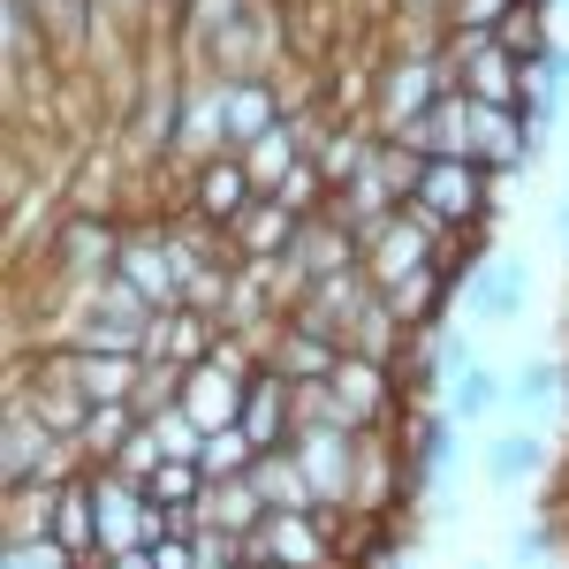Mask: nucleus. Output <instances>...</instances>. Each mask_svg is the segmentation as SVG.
Returning a JSON list of instances; mask_svg holds the SVG:
<instances>
[{"label":"nucleus","instance_id":"f257e3e1","mask_svg":"<svg viewBox=\"0 0 569 569\" xmlns=\"http://www.w3.org/2000/svg\"><path fill=\"white\" fill-rule=\"evenodd\" d=\"M493 168H479L471 152H426L418 160V190H410V206H426L440 228H479L486 206H493Z\"/></svg>","mask_w":569,"mask_h":569},{"label":"nucleus","instance_id":"f03ea898","mask_svg":"<svg viewBox=\"0 0 569 569\" xmlns=\"http://www.w3.org/2000/svg\"><path fill=\"white\" fill-rule=\"evenodd\" d=\"M198 122H213V152H251L281 122V99H273L266 77H220L213 99L198 107Z\"/></svg>","mask_w":569,"mask_h":569},{"label":"nucleus","instance_id":"7ed1b4c3","mask_svg":"<svg viewBox=\"0 0 569 569\" xmlns=\"http://www.w3.org/2000/svg\"><path fill=\"white\" fill-rule=\"evenodd\" d=\"M327 531H335V509H266V525L243 539V562L327 569Z\"/></svg>","mask_w":569,"mask_h":569},{"label":"nucleus","instance_id":"20e7f679","mask_svg":"<svg viewBox=\"0 0 569 569\" xmlns=\"http://www.w3.org/2000/svg\"><path fill=\"white\" fill-rule=\"evenodd\" d=\"M456 297H463V311H471L479 327H509V319L531 305V266H525V259H501V251H486Z\"/></svg>","mask_w":569,"mask_h":569},{"label":"nucleus","instance_id":"39448f33","mask_svg":"<svg viewBox=\"0 0 569 569\" xmlns=\"http://www.w3.org/2000/svg\"><path fill=\"white\" fill-rule=\"evenodd\" d=\"M259 198L266 190H259V176H251L243 152H213V160H206V176H198V220H206V228H236Z\"/></svg>","mask_w":569,"mask_h":569},{"label":"nucleus","instance_id":"423d86ee","mask_svg":"<svg viewBox=\"0 0 569 569\" xmlns=\"http://www.w3.org/2000/svg\"><path fill=\"white\" fill-rule=\"evenodd\" d=\"M61 372L84 388V402H130L144 357H122V350H61Z\"/></svg>","mask_w":569,"mask_h":569},{"label":"nucleus","instance_id":"0eeeda50","mask_svg":"<svg viewBox=\"0 0 569 569\" xmlns=\"http://www.w3.org/2000/svg\"><path fill=\"white\" fill-rule=\"evenodd\" d=\"M198 517H206L213 531H228V539H251V531L266 525V493L251 486V471H243V479H206Z\"/></svg>","mask_w":569,"mask_h":569},{"label":"nucleus","instance_id":"6e6552de","mask_svg":"<svg viewBox=\"0 0 569 569\" xmlns=\"http://www.w3.org/2000/svg\"><path fill=\"white\" fill-rule=\"evenodd\" d=\"M342 357H350V350H342L335 335H319V327H305V319H289L281 342H273V372H289V380H335Z\"/></svg>","mask_w":569,"mask_h":569},{"label":"nucleus","instance_id":"1a4fd4ad","mask_svg":"<svg viewBox=\"0 0 569 569\" xmlns=\"http://www.w3.org/2000/svg\"><path fill=\"white\" fill-rule=\"evenodd\" d=\"M539 471H547V433H539V426H517V433H501L486 448V486H493V493H517V486L539 479Z\"/></svg>","mask_w":569,"mask_h":569},{"label":"nucleus","instance_id":"9d476101","mask_svg":"<svg viewBox=\"0 0 569 569\" xmlns=\"http://www.w3.org/2000/svg\"><path fill=\"white\" fill-rule=\"evenodd\" d=\"M380 365H388V357L350 350V357H342V372H335V395H342V410H350L357 433L380 426V410H388V380H380Z\"/></svg>","mask_w":569,"mask_h":569},{"label":"nucleus","instance_id":"9b49d317","mask_svg":"<svg viewBox=\"0 0 569 569\" xmlns=\"http://www.w3.org/2000/svg\"><path fill=\"white\" fill-rule=\"evenodd\" d=\"M440 388H448V418H456V426H479V418H493V410L509 402V388H501V380L486 372L479 357H471V365H456V372H448Z\"/></svg>","mask_w":569,"mask_h":569},{"label":"nucleus","instance_id":"f8f14e48","mask_svg":"<svg viewBox=\"0 0 569 569\" xmlns=\"http://www.w3.org/2000/svg\"><path fill=\"white\" fill-rule=\"evenodd\" d=\"M137 426H144V410H137V402H91V418H84V433H77V448H84V456H99V463H114V456L130 448Z\"/></svg>","mask_w":569,"mask_h":569},{"label":"nucleus","instance_id":"ddd939ff","mask_svg":"<svg viewBox=\"0 0 569 569\" xmlns=\"http://www.w3.org/2000/svg\"><path fill=\"white\" fill-rule=\"evenodd\" d=\"M243 160H251V176H259V190H281V176H289V168L305 160V137H297V122L281 114V122H273V130H266L259 144L243 152Z\"/></svg>","mask_w":569,"mask_h":569},{"label":"nucleus","instance_id":"4468645a","mask_svg":"<svg viewBox=\"0 0 569 569\" xmlns=\"http://www.w3.org/2000/svg\"><path fill=\"white\" fill-rule=\"evenodd\" d=\"M448 456H456V418H448V410H426V418L410 426V479H440Z\"/></svg>","mask_w":569,"mask_h":569},{"label":"nucleus","instance_id":"2eb2a0df","mask_svg":"<svg viewBox=\"0 0 569 569\" xmlns=\"http://www.w3.org/2000/svg\"><path fill=\"white\" fill-rule=\"evenodd\" d=\"M562 388H569V365H562V357H525V365H517V380H509V402H517V410H555Z\"/></svg>","mask_w":569,"mask_h":569},{"label":"nucleus","instance_id":"dca6fc26","mask_svg":"<svg viewBox=\"0 0 569 569\" xmlns=\"http://www.w3.org/2000/svg\"><path fill=\"white\" fill-rule=\"evenodd\" d=\"M517 122H525V152H531V168H539V160H547V144H555V122H562V91L525 84V99H517Z\"/></svg>","mask_w":569,"mask_h":569},{"label":"nucleus","instance_id":"f3484780","mask_svg":"<svg viewBox=\"0 0 569 569\" xmlns=\"http://www.w3.org/2000/svg\"><path fill=\"white\" fill-rule=\"evenodd\" d=\"M251 456H259V448H251L243 426H220V433H206V448H198V471H206V479H243Z\"/></svg>","mask_w":569,"mask_h":569},{"label":"nucleus","instance_id":"a211bd4d","mask_svg":"<svg viewBox=\"0 0 569 569\" xmlns=\"http://www.w3.org/2000/svg\"><path fill=\"white\" fill-rule=\"evenodd\" d=\"M0 569H77V555H69L53 531H8V547H0Z\"/></svg>","mask_w":569,"mask_h":569},{"label":"nucleus","instance_id":"6ab92c4d","mask_svg":"<svg viewBox=\"0 0 569 569\" xmlns=\"http://www.w3.org/2000/svg\"><path fill=\"white\" fill-rule=\"evenodd\" d=\"M144 486H152L160 501H198V493H206V471H198V456H168Z\"/></svg>","mask_w":569,"mask_h":569},{"label":"nucleus","instance_id":"aec40b11","mask_svg":"<svg viewBox=\"0 0 569 569\" xmlns=\"http://www.w3.org/2000/svg\"><path fill=\"white\" fill-rule=\"evenodd\" d=\"M555 562V525H517L509 531V569H547Z\"/></svg>","mask_w":569,"mask_h":569},{"label":"nucleus","instance_id":"412c9836","mask_svg":"<svg viewBox=\"0 0 569 569\" xmlns=\"http://www.w3.org/2000/svg\"><path fill=\"white\" fill-rule=\"evenodd\" d=\"M531 84H547V91H562V99H569V46H562V39L531 61Z\"/></svg>","mask_w":569,"mask_h":569},{"label":"nucleus","instance_id":"4be33fe9","mask_svg":"<svg viewBox=\"0 0 569 569\" xmlns=\"http://www.w3.org/2000/svg\"><path fill=\"white\" fill-rule=\"evenodd\" d=\"M99 8H107V16H122V23H144V8H152V0H99Z\"/></svg>","mask_w":569,"mask_h":569},{"label":"nucleus","instance_id":"5701e85b","mask_svg":"<svg viewBox=\"0 0 569 569\" xmlns=\"http://www.w3.org/2000/svg\"><path fill=\"white\" fill-rule=\"evenodd\" d=\"M547 8H555V16H569V0H547Z\"/></svg>","mask_w":569,"mask_h":569},{"label":"nucleus","instance_id":"b1692460","mask_svg":"<svg viewBox=\"0 0 569 569\" xmlns=\"http://www.w3.org/2000/svg\"><path fill=\"white\" fill-rule=\"evenodd\" d=\"M327 569H335V562H327Z\"/></svg>","mask_w":569,"mask_h":569}]
</instances>
